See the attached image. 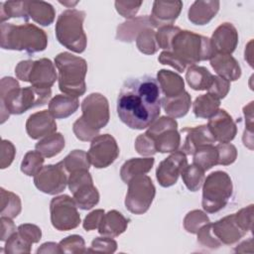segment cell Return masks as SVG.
<instances>
[{"instance_id":"cell-1","label":"cell","mask_w":254,"mask_h":254,"mask_svg":"<svg viewBox=\"0 0 254 254\" xmlns=\"http://www.w3.org/2000/svg\"><path fill=\"white\" fill-rule=\"evenodd\" d=\"M162 92L157 79L144 75L124 81L117 97L119 119L131 129L148 128L160 115Z\"/></svg>"},{"instance_id":"cell-2","label":"cell","mask_w":254,"mask_h":254,"mask_svg":"<svg viewBox=\"0 0 254 254\" xmlns=\"http://www.w3.org/2000/svg\"><path fill=\"white\" fill-rule=\"evenodd\" d=\"M214 55L209 38L181 29L173 38L170 51H163L158 61L183 72L190 65L210 60Z\"/></svg>"},{"instance_id":"cell-3","label":"cell","mask_w":254,"mask_h":254,"mask_svg":"<svg viewBox=\"0 0 254 254\" xmlns=\"http://www.w3.org/2000/svg\"><path fill=\"white\" fill-rule=\"evenodd\" d=\"M52 95L51 88H39L35 86L20 87L17 79L5 76L0 82V108L1 124L11 114L20 115L27 110L45 105Z\"/></svg>"},{"instance_id":"cell-4","label":"cell","mask_w":254,"mask_h":254,"mask_svg":"<svg viewBox=\"0 0 254 254\" xmlns=\"http://www.w3.org/2000/svg\"><path fill=\"white\" fill-rule=\"evenodd\" d=\"M0 46L4 50L25 51L28 54H35L46 50L48 36L43 29L34 24L2 23L0 26Z\"/></svg>"},{"instance_id":"cell-5","label":"cell","mask_w":254,"mask_h":254,"mask_svg":"<svg viewBox=\"0 0 254 254\" xmlns=\"http://www.w3.org/2000/svg\"><path fill=\"white\" fill-rule=\"evenodd\" d=\"M55 65L59 70V88L64 94L79 97L85 93L87 63L84 59L63 52L56 56Z\"/></svg>"},{"instance_id":"cell-6","label":"cell","mask_w":254,"mask_h":254,"mask_svg":"<svg viewBox=\"0 0 254 254\" xmlns=\"http://www.w3.org/2000/svg\"><path fill=\"white\" fill-rule=\"evenodd\" d=\"M85 12L77 9L63 11L56 22V37L61 45L73 53L81 54L85 51L87 37L83 31Z\"/></svg>"},{"instance_id":"cell-7","label":"cell","mask_w":254,"mask_h":254,"mask_svg":"<svg viewBox=\"0 0 254 254\" xmlns=\"http://www.w3.org/2000/svg\"><path fill=\"white\" fill-rule=\"evenodd\" d=\"M233 193L231 178L226 172L210 173L202 184L201 205L205 212L215 213L226 206Z\"/></svg>"},{"instance_id":"cell-8","label":"cell","mask_w":254,"mask_h":254,"mask_svg":"<svg viewBox=\"0 0 254 254\" xmlns=\"http://www.w3.org/2000/svg\"><path fill=\"white\" fill-rule=\"evenodd\" d=\"M15 74L18 79L39 88H51L58 79L56 65L47 58L19 62L15 67Z\"/></svg>"},{"instance_id":"cell-9","label":"cell","mask_w":254,"mask_h":254,"mask_svg":"<svg viewBox=\"0 0 254 254\" xmlns=\"http://www.w3.org/2000/svg\"><path fill=\"white\" fill-rule=\"evenodd\" d=\"M156 194V188L150 177L141 175L128 183L125 196L126 208L134 214H143L150 208Z\"/></svg>"},{"instance_id":"cell-10","label":"cell","mask_w":254,"mask_h":254,"mask_svg":"<svg viewBox=\"0 0 254 254\" xmlns=\"http://www.w3.org/2000/svg\"><path fill=\"white\" fill-rule=\"evenodd\" d=\"M145 133L154 140L156 151L159 153H173L180 148L181 134L178 131V122L174 118H157Z\"/></svg>"},{"instance_id":"cell-11","label":"cell","mask_w":254,"mask_h":254,"mask_svg":"<svg viewBox=\"0 0 254 254\" xmlns=\"http://www.w3.org/2000/svg\"><path fill=\"white\" fill-rule=\"evenodd\" d=\"M51 222L59 231L76 228L80 223V214L72 197L62 194L54 197L50 203Z\"/></svg>"},{"instance_id":"cell-12","label":"cell","mask_w":254,"mask_h":254,"mask_svg":"<svg viewBox=\"0 0 254 254\" xmlns=\"http://www.w3.org/2000/svg\"><path fill=\"white\" fill-rule=\"evenodd\" d=\"M82 120L95 130L100 131L109 122V104L107 98L98 92L87 95L81 102Z\"/></svg>"},{"instance_id":"cell-13","label":"cell","mask_w":254,"mask_h":254,"mask_svg":"<svg viewBox=\"0 0 254 254\" xmlns=\"http://www.w3.org/2000/svg\"><path fill=\"white\" fill-rule=\"evenodd\" d=\"M66 171L62 162L55 165L44 166L34 176V185L42 192L47 194H58L64 190L67 186Z\"/></svg>"},{"instance_id":"cell-14","label":"cell","mask_w":254,"mask_h":254,"mask_svg":"<svg viewBox=\"0 0 254 254\" xmlns=\"http://www.w3.org/2000/svg\"><path fill=\"white\" fill-rule=\"evenodd\" d=\"M119 147L113 136L102 134L96 136L90 143L87 156L90 164L96 169L109 167L119 156Z\"/></svg>"},{"instance_id":"cell-15","label":"cell","mask_w":254,"mask_h":254,"mask_svg":"<svg viewBox=\"0 0 254 254\" xmlns=\"http://www.w3.org/2000/svg\"><path fill=\"white\" fill-rule=\"evenodd\" d=\"M187 165L188 159L185 153L181 150L173 152L157 167L156 179L159 185L163 188L174 186Z\"/></svg>"},{"instance_id":"cell-16","label":"cell","mask_w":254,"mask_h":254,"mask_svg":"<svg viewBox=\"0 0 254 254\" xmlns=\"http://www.w3.org/2000/svg\"><path fill=\"white\" fill-rule=\"evenodd\" d=\"M207 127L215 141L219 143H230L237 134V126L231 115L224 109L217 112L208 119Z\"/></svg>"},{"instance_id":"cell-17","label":"cell","mask_w":254,"mask_h":254,"mask_svg":"<svg viewBox=\"0 0 254 254\" xmlns=\"http://www.w3.org/2000/svg\"><path fill=\"white\" fill-rule=\"evenodd\" d=\"M182 1H154L152 13L149 16L153 28L173 25L181 14Z\"/></svg>"},{"instance_id":"cell-18","label":"cell","mask_w":254,"mask_h":254,"mask_svg":"<svg viewBox=\"0 0 254 254\" xmlns=\"http://www.w3.org/2000/svg\"><path fill=\"white\" fill-rule=\"evenodd\" d=\"M210 43L215 54L231 55L238 45V32L231 23H222L212 33Z\"/></svg>"},{"instance_id":"cell-19","label":"cell","mask_w":254,"mask_h":254,"mask_svg":"<svg viewBox=\"0 0 254 254\" xmlns=\"http://www.w3.org/2000/svg\"><path fill=\"white\" fill-rule=\"evenodd\" d=\"M26 131L28 136L34 140L56 133L57 123L55 117L49 110L33 113L26 121Z\"/></svg>"},{"instance_id":"cell-20","label":"cell","mask_w":254,"mask_h":254,"mask_svg":"<svg viewBox=\"0 0 254 254\" xmlns=\"http://www.w3.org/2000/svg\"><path fill=\"white\" fill-rule=\"evenodd\" d=\"M211 229L222 245L235 244L246 234L237 224L234 213L211 223Z\"/></svg>"},{"instance_id":"cell-21","label":"cell","mask_w":254,"mask_h":254,"mask_svg":"<svg viewBox=\"0 0 254 254\" xmlns=\"http://www.w3.org/2000/svg\"><path fill=\"white\" fill-rule=\"evenodd\" d=\"M181 133L186 135L184 145L181 149L186 155H192L197 148L204 145H213L215 142L207 125L184 128L181 130Z\"/></svg>"},{"instance_id":"cell-22","label":"cell","mask_w":254,"mask_h":254,"mask_svg":"<svg viewBox=\"0 0 254 254\" xmlns=\"http://www.w3.org/2000/svg\"><path fill=\"white\" fill-rule=\"evenodd\" d=\"M220 2L214 0L194 1L188 11L189 20L194 25H206L217 14Z\"/></svg>"},{"instance_id":"cell-23","label":"cell","mask_w":254,"mask_h":254,"mask_svg":"<svg viewBox=\"0 0 254 254\" xmlns=\"http://www.w3.org/2000/svg\"><path fill=\"white\" fill-rule=\"evenodd\" d=\"M209 61L217 75L228 81H235L241 76L240 64L231 55L215 54Z\"/></svg>"},{"instance_id":"cell-24","label":"cell","mask_w":254,"mask_h":254,"mask_svg":"<svg viewBox=\"0 0 254 254\" xmlns=\"http://www.w3.org/2000/svg\"><path fill=\"white\" fill-rule=\"evenodd\" d=\"M147 28H153L148 15L128 19L117 27L116 40L123 43H132Z\"/></svg>"},{"instance_id":"cell-25","label":"cell","mask_w":254,"mask_h":254,"mask_svg":"<svg viewBox=\"0 0 254 254\" xmlns=\"http://www.w3.org/2000/svg\"><path fill=\"white\" fill-rule=\"evenodd\" d=\"M129 219L118 210L112 209L106 212L98 227V232L102 236L117 237L127 229Z\"/></svg>"},{"instance_id":"cell-26","label":"cell","mask_w":254,"mask_h":254,"mask_svg":"<svg viewBox=\"0 0 254 254\" xmlns=\"http://www.w3.org/2000/svg\"><path fill=\"white\" fill-rule=\"evenodd\" d=\"M157 81L164 97H175L185 91L183 77L172 70L160 69L157 73Z\"/></svg>"},{"instance_id":"cell-27","label":"cell","mask_w":254,"mask_h":254,"mask_svg":"<svg viewBox=\"0 0 254 254\" xmlns=\"http://www.w3.org/2000/svg\"><path fill=\"white\" fill-rule=\"evenodd\" d=\"M79 107L78 97L57 94L49 101V111L56 119H64L73 114Z\"/></svg>"},{"instance_id":"cell-28","label":"cell","mask_w":254,"mask_h":254,"mask_svg":"<svg viewBox=\"0 0 254 254\" xmlns=\"http://www.w3.org/2000/svg\"><path fill=\"white\" fill-rule=\"evenodd\" d=\"M155 163V159L152 157L146 158H132L127 160L120 169V177L121 180L128 184L133 178L146 175L149 173Z\"/></svg>"},{"instance_id":"cell-29","label":"cell","mask_w":254,"mask_h":254,"mask_svg":"<svg viewBox=\"0 0 254 254\" xmlns=\"http://www.w3.org/2000/svg\"><path fill=\"white\" fill-rule=\"evenodd\" d=\"M191 105V97L186 90L175 97H162V106L171 118H181L187 115Z\"/></svg>"},{"instance_id":"cell-30","label":"cell","mask_w":254,"mask_h":254,"mask_svg":"<svg viewBox=\"0 0 254 254\" xmlns=\"http://www.w3.org/2000/svg\"><path fill=\"white\" fill-rule=\"evenodd\" d=\"M27 8L29 17L42 26H50L55 21V8L48 2L27 1Z\"/></svg>"},{"instance_id":"cell-31","label":"cell","mask_w":254,"mask_h":254,"mask_svg":"<svg viewBox=\"0 0 254 254\" xmlns=\"http://www.w3.org/2000/svg\"><path fill=\"white\" fill-rule=\"evenodd\" d=\"M212 79L213 74L204 66L190 65L186 72V80L193 90H207Z\"/></svg>"},{"instance_id":"cell-32","label":"cell","mask_w":254,"mask_h":254,"mask_svg":"<svg viewBox=\"0 0 254 254\" xmlns=\"http://www.w3.org/2000/svg\"><path fill=\"white\" fill-rule=\"evenodd\" d=\"M220 106V99L211 93L201 94L192 103V111L195 117L209 119L213 116Z\"/></svg>"},{"instance_id":"cell-33","label":"cell","mask_w":254,"mask_h":254,"mask_svg":"<svg viewBox=\"0 0 254 254\" xmlns=\"http://www.w3.org/2000/svg\"><path fill=\"white\" fill-rule=\"evenodd\" d=\"M72 194L75 204L82 210L91 209L98 203L100 197L97 189L93 185V182L80 186L75 191L72 192Z\"/></svg>"},{"instance_id":"cell-34","label":"cell","mask_w":254,"mask_h":254,"mask_svg":"<svg viewBox=\"0 0 254 254\" xmlns=\"http://www.w3.org/2000/svg\"><path fill=\"white\" fill-rule=\"evenodd\" d=\"M64 146L65 141L64 135L62 133L56 132L41 139L35 145V148L45 158H53L60 154L64 150Z\"/></svg>"},{"instance_id":"cell-35","label":"cell","mask_w":254,"mask_h":254,"mask_svg":"<svg viewBox=\"0 0 254 254\" xmlns=\"http://www.w3.org/2000/svg\"><path fill=\"white\" fill-rule=\"evenodd\" d=\"M1 202H0V214L1 216H7L10 218L17 217L22 210L21 198L18 194L6 190L4 188L0 189Z\"/></svg>"},{"instance_id":"cell-36","label":"cell","mask_w":254,"mask_h":254,"mask_svg":"<svg viewBox=\"0 0 254 254\" xmlns=\"http://www.w3.org/2000/svg\"><path fill=\"white\" fill-rule=\"evenodd\" d=\"M192 156V164L196 165L204 172L217 165L218 154L214 145L201 146L195 150Z\"/></svg>"},{"instance_id":"cell-37","label":"cell","mask_w":254,"mask_h":254,"mask_svg":"<svg viewBox=\"0 0 254 254\" xmlns=\"http://www.w3.org/2000/svg\"><path fill=\"white\" fill-rule=\"evenodd\" d=\"M10 18L29 19L27 1H6L0 3V22L4 23Z\"/></svg>"},{"instance_id":"cell-38","label":"cell","mask_w":254,"mask_h":254,"mask_svg":"<svg viewBox=\"0 0 254 254\" xmlns=\"http://www.w3.org/2000/svg\"><path fill=\"white\" fill-rule=\"evenodd\" d=\"M181 176L185 186L190 191H197L202 187L205 179L204 171L194 164L187 165L184 168Z\"/></svg>"},{"instance_id":"cell-39","label":"cell","mask_w":254,"mask_h":254,"mask_svg":"<svg viewBox=\"0 0 254 254\" xmlns=\"http://www.w3.org/2000/svg\"><path fill=\"white\" fill-rule=\"evenodd\" d=\"M63 166L67 173H72L78 170H89L90 162L87 153L83 150L71 151L63 161Z\"/></svg>"},{"instance_id":"cell-40","label":"cell","mask_w":254,"mask_h":254,"mask_svg":"<svg viewBox=\"0 0 254 254\" xmlns=\"http://www.w3.org/2000/svg\"><path fill=\"white\" fill-rule=\"evenodd\" d=\"M44 158L45 157L37 150L27 152L21 162V172L26 176L34 177L43 168V164L45 162Z\"/></svg>"},{"instance_id":"cell-41","label":"cell","mask_w":254,"mask_h":254,"mask_svg":"<svg viewBox=\"0 0 254 254\" xmlns=\"http://www.w3.org/2000/svg\"><path fill=\"white\" fill-rule=\"evenodd\" d=\"M136 46L142 54H156L159 51V46L156 39V32L152 28H147L143 30L136 38Z\"/></svg>"},{"instance_id":"cell-42","label":"cell","mask_w":254,"mask_h":254,"mask_svg":"<svg viewBox=\"0 0 254 254\" xmlns=\"http://www.w3.org/2000/svg\"><path fill=\"white\" fill-rule=\"evenodd\" d=\"M210 222L207 214L199 209H193L188 212L184 218V228L191 234H196L200 227Z\"/></svg>"},{"instance_id":"cell-43","label":"cell","mask_w":254,"mask_h":254,"mask_svg":"<svg viewBox=\"0 0 254 254\" xmlns=\"http://www.w3.org/2000/svg\"><path fill=\"white\" fill-rule=\"evenodd\" d=\"M59 246L62 253L81 254L87 252L84 239L82 238V236L77 234L66 236L59 242Z\"/></svg>"},{"instance_id":"cell-44","label":"cell","mask_w":254,"mask_h":254,"mask_svg":"<svg viewBox=\"0 0 254 254\" xmlns=\"http://www.w3.org/2000/svg\"><path fill=\"white\" fill-rule=\"evenodd\" d=\"M4 246V252L6 254H21L30 253L32 244L27 242L19 233L16 231L6 241Z\"/></svg>"},{"instance_id":"cell-45","label":"cell","mask_w":254,"mask_h":254,"mask_svg":"<svg viewBox=\"0 0 254 254\" xmlns=\"http://www.w3.org/2000/svg\"><path fill=\"white\" fill-rule=\"evenodd\" d=\"M180 30L181 28L174 25L158 28V31L156 32V39L159 49H163L164 51H170L173 38Z\"/></svg>"},{"instance_id":"cell-46","label":"cell","mask_w":254,"mask_h":254,"mask_svg":"<svg viewBox=\"0 0 254 254\" xmlns=\"http://www.w3.org/2000/svg\"><path fill=\"white\" fill-rule=\"evenodd\" d=\"M72 131L75 137L83 142H91L96 136L99 135V131L93 129L89 125H87L81 117H78L72 125Z\"/></svg>"},{"instance_id":"cell-47","label":"cell","mask_w":254,"mask_h":254,"mask_svg":"<svg viewBox=\"0 0 254 254\" xmlns=\"http://www.w3.org/2000/svg\"><path fill=\"white\" fill-rule=\"evenodd\" d=\"M196 234H197V242L203 247H206L209 249H217L222 245L213 234L210 222L200 227L199 230L196 232Z\"/></svg>"},{"instance_id":"cell-48","label":"cell","mask_w":254,"mask_h":254,"mask_svg":"<svg viewBox=\"0 0 254 254\" xmlns=\"http://www.w3.org/2000/svg\"><path fill=\"white\" fill-rule=\"evenodd\" d=\"M218 161L217 165L228 166L235 162L237 158V149L230 143H219L216 146Z\"/></svg>"},{"instance_id":"cell-49","label":"cell","mask_w":254,"mask_h":254,"mask_svg":"<svg viewBox=\"0 0 254 254\" xmlns=\"http://www.w3.org/2000/svg\"><path fill=\"white\" fill-rule=\"evenodd\" d=\"M117 250V242L108 236L96 237L92 240L87 252H102V253H114Z\"/></svg>"},{"instance_id":"cell-50","label":"cell","mask_w":254,"mask_h":254,"mask_svg":"<svg viewBox=\"0 0 254 254\" xmlns=\"http://www.w3.org/2000/svg\"><path fill=\"white\" fill-rule=\"evenodd\" d=\"M135 150L141 156L150 157L157 153L154 140L146 133L140 134L135 140Z\"/></svg>"},{"instance_id":"cell-51","label":"cell","mask_w":254,"mask_h":254,"mask_svg":"<svg viewBox=\"0 0 254 254\" xmlns=\"http://www.w3.org/2000/svg\"><path fill=\"white\" fill-rule=\"evenodd\" d=\"M235 220L239 227L245 232H249L252 230L253 224V204H250L246 207L241 208L236 213H234Z\"/></svg>"},{"instance_id":"cell-52","label":"cell","mask_w":254,"mask_h":254,"mask_svg":"<svg viewBox=\"0 0 254 254\" xmlns=\"http://www.w3.org/2000/svg\"><path fill=\"white\" fill-rule=\"evenodd\" d=\"M18 233L29 243H38L42 238V230L39 226L32 223H24L17 227Z\"/></svg>"},{"instance_id":"cell-53","label":"cell","mask_w":254,"mask_h":254,"mask_svg":"<svg viewBox=\"0 0 254 254\" xmlns=\"http://www.w3.org/2000/svg\"><path fill=\"white\" fill-rule=\"evenodd\" d=\"M116 11L126 19L135 18V15L138 13L142 1H115Z\"/></svg>"},{"instance_id":"cell-54","label":"cell","mask_w":254,"mask_h":254,"mask_svg":"<svg viewBox=\"0 0 254 254\" xmlns=\"http://www.w3.org/2000/svg\"><path fill=\"white\" fill-rule=\"evenodd\" d=\"M230 90V81L227 79L219 76V75H213L212 82L207 89L208 93L213 94L219 99L224 98Z\"/></svg>"},{"instance_id":"cell-55","label":"cell","mask_w":254,"mask_h":254,"mask_svg":"<svg viewBox=\"0 0 254 254\" xmlns=\"http://www.w3.org/2000/svg\"><path fill=\"white\" fill-rule=\"evenodd\" d=\"M16 155V148L12 142L3 139L1 142V151H0V168H8L14 161Z\"/></svg>"},{"instance_id":"cell-56","label":"cell","mask_w":254,"mask_h":254,"mask_svg":"<svg viewBox=\"0 0 254 254\" xmlns=\"http://www.w3.org/2000/svg\"><path fill=\"white\" fill-rule=\"evenodd\" d=\"M105 214V211L101 208L99 209H95L92 210L91 212H89L83 219L82 221V226L86 231H90V230H94V229H98L102 218Z\"/></svg>"},{"instance_id":"cell-57","label":"cell","mask_w":254,"mask_h":254,"mask_svg":"<svg viewBox=\"0 0 254 254\" xmlns=\"http://www.w3.org/2000/svg\"><path fill=\"white\" fill-rule=\"evenodd\" d=\"M0 224H1V241H6L12 234H14L17 231L16 225L12 218L7 216H1L0 218Z\"/></svg>"},{"instance_id":"cell-58","label":"cell","mask_w":254,"mask_h":254,"mask_svg":"<svg viewBox=\"0 0 254 254\" xmlns=\"http://www.w3.org/2000/svg\"><path fill=\"white\" fill-rule=\"evenodd\" d=\"M243 113L245 117V130L248 132H253V101L244 106Z\"/></svg>"},{"instance_id":"cell-59","label":"cell","mask_w":254,"mask_h":254,"mask_svg":"<svg viewBox=\"0 0 254 254\" xmlns=\"http://www.w3.org/2000/svg\"><path fill=\"white\" fill-rule=\"evenodd\" d=\"M37 253L38 254H40V253L56 254V253H62V252H61L59 243H56V242H46V243H43L37 249Z\"/></svg>"},{"instance_id":"cell-60","label":"cell","mask_w":254,"mask_h":254,"mask_svg":"<svg viewBox=\"0 0 254 254\" xmlns=\"http://www.w3.org/2000/svg\"><path fill=\"white\" fill-rule=\"evenodd\" d=\"M253 246V239L252 237H250L248 240H245L243 242H241L239 245H237V247H235L234 251L235 252H240V253H245V252H250L247 247L252 248ZM253 249V248H252Z\"/></svg>"},{"instance_id":"cell-61","label":"cell","mask_w":254,"mask_h":254,"mask_svg":"<svg viewBox=\"0 0 254 254\" xmlns=\"http://www.w3.org/2000/svg\"><path fill=\"white\" fill-rule=\"evenodd\" d=\"M242 141L245 147L249 148L250 150H253V132H248L244 130Z\"/></svg>"},{"instance_id":"cell-62","label":"cell","mask_w":254,"mask_h":254,"mask_svg":"<svg viewBox=\"0 0 254 254\" xmlns=\"http://www.w3.org/2000/svg\"><path fill=\"white\" fill-rule=\"evenodd\" d=\"M252 40L248 43V45L245 47V52H244V59L248 62V64H249V65L250 66H253V62H252V55H253V53H252Z\"/></svg>"},{"instance_id":"cell-63","label":"cell","mask_w":254,"mask_h":254,"mask_svg":"<svg viewBox=\"0 0 254 254\" xmlns=\"http://www.w3.org/2000/svg\"><path fill=\"white\" fill-rule=\"evenodd\" d=\"M61 4L64 5V6H67L68 8H71L72 6L76 5L78 3V1H74V2H70V1H60Z\"/></svg>"}]
</instances>
